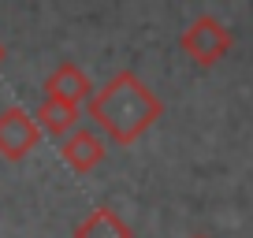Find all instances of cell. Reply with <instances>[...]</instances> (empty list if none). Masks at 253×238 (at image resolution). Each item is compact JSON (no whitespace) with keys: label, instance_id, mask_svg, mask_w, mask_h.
I'll return each instance as SVG.
<instances>
[{"label":"cell","instance_id":"obj_4","mask_svg":"<svg viewBox=\"0 0 253 238\" xmlns=\"http://www.w3.org/2000/svg\"><path fill=\"white\" fill-rule=\"evenodd\" d=\"M41 93H45V101L79 108L82 101H89V97H93V82H89V75L82 71L75 60H63V64L56 67L45 82H41Z\"/></svg>","mask_w":253,"mask_h":238},{"label":"cell","instance_id":"obj_2","mask_svg":"<svg viewBox=\"0 0 253 238\" xmlns=\"http://www.w3.org/2000/svg\"><path fill=\"white\" fill-rule=\"evenodd\" d=\"M231 41H235V38H231V30L216 15H198L186 30H182L179 48L194 60V64L212 67V64H220L223 56L231 52Z\"/></svg>","mask_w":253,"mask_h":238},{"label":"cell","instance_id":"obj_3","mask_svg":"<svg viewBox=\"0 0 253 238\" xmlns=\"http://www.w3.org/2000/svg\"><path fill=\"white\" fill-rule=\"evenodd\" d=\"M38 142H41V127L26 108L11 104V108L0 112V157L8 160V164L26 160L38 149Z\"/></svg>","mask_w":253,"mask_h":238},{"label":"cell","instance_id":"obj_6","mask_svg":"<svg viewBox=\"0 0 253 238\" xmlns=\"http://www.w3.org/2000/svg\"><path fill=\"white\" fill-rule=\"evenodd\" d=\"M71 238H134V231H130V223H123V216L116 208L101 205L75 227Z\"/></svg>","mask_w":253,"mask_h":238},{"label":"cell","instance_id":"obj_9","mask_svg":"<svg viewBox=\"0 0 253 238\" xmlns=\"http://www.w3.org/2000/svg\"><path fill=\"white\" fill-rule=\"evenodd\" d=\"M190 238H209V235H190Z\"/></svg>","mask_w":253,"mask_h":238},{"label":"cell","instance_id":"obj_1","mask_svg":"<svg viewBox=\"0 0 253 238\" xmlns=\"http://www.w3.org/2000/svg\"><path fill=\"white\" fill-rule=\"evenodd\" d=\"M86 112L97 123V134L104 142L126 149L164 116V101L134 71H116L101 89H93Z\"/></svg>","mask_w":253,"mask_h":238},{"label":"cell","instance_id":"obj_5","mask_svg":"<svg viewBox=\"0 0 253 238\" xmlns=\"http://www.w3.org/2000/svg\"><path fill=\"white\" fill-rule=\"evenodd\" d=\"M60 157H63V164L71 167V171L86 175V171H93V167L108 157V142H104L97 130L79 127L75 134H67V138L60 142Z\"/></svg>","mask_w":253,"mask_h":238},{"label":"cell","instance_id":"obj_7","mask_svg":"<svg viewBox=\"0 0 253 238\" xmlns=\"http://www.w3.org/2000/svg\"><path fill=\"white\" fill-rule=\"evenodd\" d=\"M34 119H38L41 134H56V138H67L79 130V119L82 112L71 108V104H56V101H41V108L34 112Z\"/></svg>","mask_w":253,"mask_h":238},{"label":"cell","instance_id":"obj_8","mask_svg":"<svg viewBox=\"0 0 253 238\" xmlns=\"http://www.w3.org/2000/svg\"><path fill=\"white\" fill-rule=\"evenodd\" d=\"M4 60H8V48H4V41H0V67H4Z\"/></svg>","mask_w":253,"mask_h":238}]
</instances>
